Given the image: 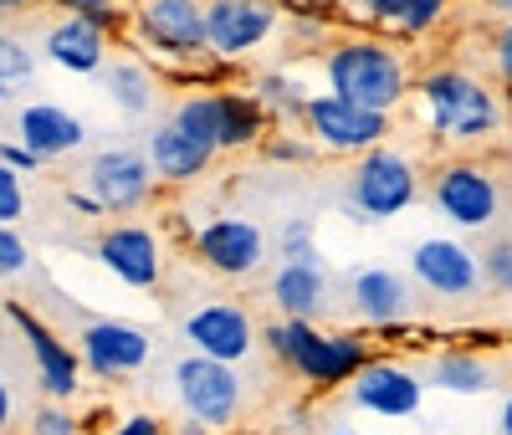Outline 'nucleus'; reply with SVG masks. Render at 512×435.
Masks as SVG:
<instances>
[{
    "label": "nucleus",
    "mask_w": 512,
    "mask_h": 435,
    "mask_svg": "<svg viewBox=\"0 0 512 435\" xmlns=\"http://www.w3.org/2000/svg\"><path fill=\"white\" fill-rule=\"evenodd\" d=\"M415 98L441 144H482L502 128V98L472 67H425L415 77Z\"/></svg>",
    "instance_id": "obj_1"
},
{
    "label": "nucleus",
    "mask_w": 512,
    "mask_h": 435,
    "mask_svg": "<svg viewBox=\"0 0 512 435\" xmlns=\"http://www.w3.org/2000/svg\"><path fill=\"white\" fill-rule=\"evenodd\" d=\"M323 77H328L333 98L359 103L369 113H395L415 93L405 52L395 41H379V36H349V41H338V47H328Z\"/></svg>",
    "instance_id": "obj_2"
},
{
    "label": "nucleus",
    "mask_w": 512,
    "mask_h": 435,
    "mask_svg": "<svg viewBox=\"0 0 512 435\" xmlns=\"http://www.w3.org/2000/svg\"><path fill=\"white\" fill-rule=\"evenodd\" d=\"M262 338L282 369H292L297 379H308L318 389H338V384L349 389V379L374 359L364 333H323L318 323H303V318H272Z\"/></svg>",
    "instance_id": "obj_3"
},
{
    "label": "nucleus",
    "mask_w": 512,
    "mask_h": 435,
    "mask_svg": "<svg viewBox=\"0 0 512 435\" xmlns=\"http://www.w3.org/2000/svg\"><path fill=\"white\" fill-rule=\"evenodd\" d=\"M420 195V174H415V159L390 149V144H379L369 154L354 159L349 169V200L359 215H364V226H379V221H395V215H405Z\"/></svg>",
    "instance_id": "obj_4"
},
{
    "label": "nucleus",
    "mask_w": 512,
    "mask_h": 435,
    "mask_svg": "<svg viewBox=\"0 0 512 435\" xmlns=\"http://www.w3.org/2000/svg\"><path fill=\"white\" fill-rule=\"evenodd\" d=\"M502 200L507 190L482 159H446L431 180V205L456 231H492L502 215Z\"/></svg>",
    "instance_id": "obj_5"
},
{
    "label": "nucleus",
    "mask_w": 512,
    "mask_h": 435,
    "mask_svg": "<svg viewBox=\"0 0 512 435\" xmlns=\"http://www.w3.org/2000/svg\"><path fill=\"white\" fill-rule=\"evenodd\" d=\"M169 379H175V400H180L185 420H200V425H210L216 435L236 425L241 400H246V384H241V369L236 364L205 359V354H180Z\"/></svg>",
    "instance_id": "obj_6"
},
{
    "label": "nucleus",
    "mask_w": 512,
    "mask_h": 435,
    "mask_svg": "<svg viewBox=\"0 0 512 435\" xmlns=\"http://www.w3.org/2000/svg\"><path fill=\"white\" fill-rule=\"evenodd\" d=\"M82 190L103 205V215H134L159 190V174H154L144 149L113 144V149L88 159V169H82Z\"/></svg>",
    "instance_id": "obj_7"
},
{
    "label": "nucleus",
    "mask_w": 512,
    "mask_h": 435,
    "mask_svg": "<svg viewBox=\"0 0 512 435\" xmlns=\"http://www.w3.org/2000/svg\"><path fill=\"white\" fill-rule=\"evenodd\" d=\"M282 26L277 0H205V57L241 62Z\"/></svg>",
    "instance_id": "obj_8"
},
{
    "label": "nucleus",
    "mask_w": 512,
    "mask_h": 435,
    "mask_svg": "<svg viewBox=\"0 0 512 435\" xmlns=\"http://www.w3.org/2000/svg\"><path fill=\"white\" fill-rule=\"evenodd\" d=\"M303 128L308 139L328 154H369L390 139V113H369L359 103H344L333 93H313L308 98V113H303Z\"/></svg>",
    "instance_id": "obj_9"
},
{
    "label": "nucleus",
    "mask_w": 512,
    "mask_h": 435,
    "mask_svg": "<svg viewBox=\"0 0 512 435\" xmlns=\"http://www.w3.org/2000/svg\"><path fill=\"white\" fill-rule=\"evenodd\" d=\"M134 36L149 52L180 62V67L200 62L205 57V0H139Z\"/></svg>",
    "instance_id": "obj_10"
},
{
    "label": "nucleus",
    "mask_w": 512,
    "mask_h": 435,
    "mask_svg": "<svg viewBox=\"0 0 512 435\" xmlns=\"http://www.w3.org/2000/svg\"><path fill=\"white\" fill-rule=\"evenodd\" d=\"M410 277L441 302H466L482 292V261L456 236H425L410 246Z\"/></svg>",
    "instance_id": "obj_11"
},
{
    "label": "nucleus",
    "mask_w": 512,
    "mask_h": 435,
    "mask_svg": "<svg viewBox=\"0 0 512 435\" xmlns=\"http://www.w3.org/2000/svg\"><path fill=\"white\" fill-rule=\"evenodd\" d=\"M349 405L374 420H415L425 405V379L405 359H369L349 379Z\"/></svg>",
    "instance_id": "obj_12"
},
{
    "label": "nucleus",
    "mask_w": 512,
    "mask_h": 435,
    "mask_svg": "<svg viewBox=\"0 0 512 435\" xmlns=\"http://www.w3.org/2000/svg\"><path fill=\"white\" fill-rule=\"evenodd\" d=\"M72 348H77V359H82V369H88V374L123 379V374H134V369L149 364L154 338L139 323H128V318H88Z\"/></svg>",
    "instance_id": "obj_13"
},
{
    "label": "nucleus",
    "mask_w": 512,
    "mask_h": 435,
    "mask_svg": "<svg viewBox=\"0 0 512 435\" xmlns=\"http://www.w3.org/2000/svg\"><path fill=\"white\" fill-rule=\"evenodd\" d=\"M180 338L190 343V354H205V359H221V364H241L251 359L256 348V323L241 302H200L180 318Z\"/></svg>",
    "instance_id": "obj_14"
},
{
    "label": "nucleus",
    "mask_w": 512,
    "mask_h": 435,
    "mask_svg": "<svg viewBox=\"0 0 512 435\" xmlns=\"http://www.w3.org/2000/svg\"><path fill=\"white\" fill-rule=\"evenodd\" d=\"M6 318H11V328H16V333L26 338V348H31L41 395L57 400V405H67V400L77 395V384H82V359H77V348L62 343V333H52L31 308H21V302H6Z\"/></svg>",
    "instance_id": "obj_15"
},
{
    "label": "nucleus",
    "mask_w": 512,
    "mask_h": 435,
    "mask_svg": "<svg viewBox=\"0 0 512 435\" xmlns=\"http://www.w3.org/2000/svg\"><path fill=\"white\" fill-rule=\"evenodd\" d=\"M93 256L103 261V267H108L123 287H139V292L159 287V277H164V246H159V236H154L149 226H139V221L103 226L98 241H93Z\"/></svg>",
    "instance_id": "obj_16"
},
{
    "label": "nucleus",
    "mask_w": 512,
    "mask_h": 435,
    "mask_svg": "<svg viewBox=\"0 0 512 435\" xmlns=\"http://www.w3.org/2000/svg\"><path fill=\"white\" fill-rule=\"evenodd\" d=\"M195 256L216 277H251L267 261V231L246 215H216L195 231Z\"/></svg>",
    "instance_id": "obj_17"
},
{
    "label": "nucleus",
    "mask_w": 512,
    "mask_h": 435,
    "mask_svg": "<svg viewBox=\"0 0 512 435\" xmlns=\"http://www.w3.org/2000/svg\"><path fill=\"white\" fill-rule=\"evenodd\" d=\"M349 308L369 328H400L415 308V292H410L405 272H395V267H359V272H349Z\"/></svg>",
    "instance_id": "obj_18"
},
{
    "label": "nucleus",
    "mask_w": 512,
    "mask_h": 435,
    "mask_svg": "<svg viewBox=\"0 0 512 435\" xmlns=\"http://www.w3.org/2000/svg\"><path fill=\"white\" fill-rule=\"evenodd\" d=\"M16 139L36 154V159H67L88 144V123L62 103H26L16 113Z\"/></svg>",
    "instance_id": "obj_19"
},
{
    "label": "nucleus",
    "mask_w": 512,
    "mask_h": 435,
    "mask_svg": "<svg viewBox=\"0 0 512 435\" xmlns=\"http://www.w3.org/2000/svg\"><path fill=\"white\" fill-rule=\"evenodd\" d=\"M52 67L72 72V77H93L108 67V31L88 26L82 16H62L57 26H47V41H41Z\"/></svg>",
    "instance_id": "obj_20"
},
{
    "label": "nucleus",
    "mask_w": 512,
    "mask_h": 435,
    "mask_svg": "<svg viewBox=\"0 0 512 435\" xmlns=\"http://www.w3.org/2000/svg\"><path fill=\"white\" fill-rule=\"evenodd\" d=\"M144 154H149V164H154V174L164 185H195L200 174L216 164V149H205V144H195L185 128H175V123H154L149 128V144H144Z\"/></svg>",
    "instance_id": "obj_21"
},
{
    "label": "nucleus",
    "mask_w": 512,
    "mask_h": 435,
    "mask_svg": "<svg viewBox=\"0 0 512 435\" xmlns=\"http://www.w3.org/2000/svg\"><path fill=\"white\" fill-rule=\"evenodd\" d=\"M272 308L282 318H303L318 323L328 308V272L323 261H282L272 272Z\"/></svg>",
    "instance_id": "obj_22"
},
{
    "label": "nucleus",
    "mask_w": 512,
    "mask_h": 435,
    "mask_svg": "<svg viewBox=\"0 0 512 435\" xmlns=\"http://www.w3.org/2000/svg\"><path fill=\"white\" fill-rule=\"evenodd\" d=\"M425 384L441 389V395H461V400H472V395H487V389L497 384V369L492 359L472 354V348H446V354H431L420 364Z\"/></svg>",
    "instance_id": "obj_23"
},
{
    "label": "nucleus",
    "mask_w": 512,
    "mask_h": 435,
    "mask_svg": "<svg viewBox=\"0 0 512 435\" xmlns=\"http://www.w3.org/2000/svg\"><path fill=\"white\" fill-rule=\"evenodd\" d=\"M267 139V108L246 87H221V149H256Z\"/></svg>",
    "instance_id": "obj_24"
},
{
    "label": "nucleus",
    "mask_w": 512,
    "mask_h": 435,
    "mask_svg": "<svg viewBox=\"0 0 512 435\" xmlns=\"http://www.w3.org/2000/svg\"><path fill=\"white\" fill-rule=\"evenodd\" d=\"M103 87H108V98L118 103V113L123 118H144L149 108H154V72L139 62V57H118V62H108L103 67Z\"/></svg>",
    "instance_id": "obj_25"
},
{
    "label": "nucleus",
    "mask_w": 512,
    "mask_h": 435,
    "mask_svg": "<svg viewBox=\"0 0 512 435\" xmlns=\"http://www.w3.org/2000/svg\"><path fill=\"white\" fill-rule=\"evenodd\" d=\"M451 0H374L369 21L384 31H400V36H425L431 26H441Z\"/></svg>",
    "instance_id": "obj_26"
},
{
    "label": "nucleus",
    "mask_w": 512,
    "mask_h": 435,
    "mask_svg": "<svg viewBox=\"0 0 512 435\" xmlns=\"http://www.w3.org/2000/svg\"><path fill=\"white\" fill-rule=\"evenodd\" d=\"M169 123L185 128L195 144L221 154V93H190V98H180L175 113H169Z\"/></svg>",
    "instance_id": "obj_27"
},
{
    "label": "nucleus",
    "mask_w": 512,
    "mask_h": 435,
    "mask_svg": "<svg viewBox=\"0 0 512 435\" xmlns=\"http://www.w3.org/2000/svg\"><path fill=\"white\" fill-rule=\"evenodd\" d=\"M251 98L267 108V118H303L308 113V87L297 82L292 72H256L251 82Z\"/></svg>",
    "instance_id": "obj_28"
},
{
    "label": "nucleus",
    "mask_w": 512,
    "mask_h": 435,
    "mask_svg": "<svg viewBox=\"0 0 512 435\" xmlns=\"http://www.w3.org/2000/svg\"><path fill=\"white\" fill-rule=\"evenodd\" d=\"M31 82H36V52L21 36L0 31V103L21 98V87H31Z\"/></svg>",
    "instance_id": "obj_29"
},
{
    "label": "nucleus",
    "mask_w": 512,
    "mask_h": 435,
    "mask_svg": "<svg viewBox=\"0 0 512 435\" xmlns=\"http://www.w3.org/2000/svg\"><path fill=\"white\" fill-rule=\"evenodd\" d=\"M477 261H482V287L497 292V297H512V231L492 236L477 251Z\"/></svg>",
    "instance_id": "obj_30"
},
{
    "label": "nucleus",
    "mask_w": 512,
    "mask_h": 435,
    "mask_svg": "<svg viewBox=\"0 0 512 435\" xmlns=\"http://www.w3.org/2000/svg\"><path fill=\"white\" fill-rule=\"evenodd\" d=\"M277 251H282V261H318V226H313V215H292V221L277 231Z\"/></svg>",
    "instance_id": "obj_31"
},
{
    "label": "nucleus",
    "mask_w": 512,
    "mask_h": 435,
    "mask_svg": "<svg viewBox=\"0 0 512 435\" xmlns=\"http://www.w3.org/2000/svg\"><path fill=\"white\" fill-rule=\"evenodd\" d=\"M57 6H62V16H82L88 26H98L108 36H118V26H123V6H118V0H57Z\"/></svg>",
    "instance_id": "obj_32"
},
{
    "label": "nucleus",
    "mask_w": 512,
    "mask_h": 435,
    "mask_svg": "<svg viewBox=\"0 0 512 435\" xmlns=\"http://www.w3.org/2000/svg\"><path fill=\"white\" fill-rule=\"evenodd\" d=\"M31 435H82V425H77V415H72L67 405L41 400V405L31 410Z\"/></svg>",
    "instance_id": "obj_33"
},
{
    "label": "nucleus",
    "mask_w": 512,
    "mask_h": 435,
    "mask_svg": "<svg viewBox=\"0 0 512 435\" xmlns=\"http://www.w3.org/2000/svg\"><path fill=\"white\" fill-rule=\"evenodd\" d=\"M26 221V190L21 174L11 164H0V226H21Z\"/></svg>",
    "instance_id": "obj_34"
},
{
    "label": "nucleus",
    "mask_w": 512,
    "mask_h": 435,
    "mask_svg": "<svg viewBox=\"0 0 512 435\" xmlns=\"http://www.w3.org/2000/svg\"><path fill=\"white\" fill-rule=\"evenodd\" d=\"M262 149H267V164H308L318 144H313L308 134H303V139H292V134H267Z\"/></svg>",
    "instance_id": "obj_35"
},
{
    "label": "nucleus",
    "mask_w": 512,
    "mask_h": 435,
    "mask_svg": "<svg viewBox=\"0 0 512 435\" xmlns=\"http://www.w3.org/2000/svg\"><path fill=\"white\" fill-rule=\"evenodd\" d=\"M26 267H31V251H26L21 231H16V226H0V282L21 277Z\"/></svg>",
    "instance_id": "obj_36"
},
{
    "label": "nucleus",
    "mask_w": 512,
    "mask_h": 435,
    "mask_svg": "<svg viewBox=\"0 0 512 435\" xmlns=\"http://www.w3.org/2000/svg\"><path fill=\"white\" fill-rule=\"evenodd\" d=\"M0 164H11L16 174H36V169H47V159H36L21 139H0Z\"/></svg>",
    "instance_id": "obj_37"
},
{
    "label": "nucleus",
    "mask_w": 512,
    "mask_h": 435,
    "mask_svg": "<svg viewBox=\"0 0 512 435\" xmlns=\"http://www.w3.org/2000/svg\"><path fill=\"white\" fill-rule=\"evenodd\" d=\"M82 435H164V425L154 415H128L118 430H82Z\"/></svg>",
    "instance_id": "obj_38"
},
{
    "label": "nucleus",
    "mask_w": 512,
    "mask_h": 435,
    "mask_svg": "<svg viewBox=\"0 0 512 435\" xmlns=\"http://www.w3.org/2000/svg\"><path fill=\"white\" fill-rule=\"evenodd\" d=\"M292 11H297L292 31L303 36V41H323V36H328V21H323V16H308V6H292Z\"/></svg>",
    "instance_id": "obj_39"
},
{
    "label": "nucleus",
    "mask_w": 512,
    "mask_h": 435,
    "mask_svg": "<svg viewBox=\"0 0 512 435\" xmlns=\"http://www.w3.org/2000/svg\"><path fill=\"white\" fill-rule=\"evenodd\" d=\"M67 205H72L77 215H88V221H103V205H98L88 190H82V185H77V190H67Z\"/></svg>",
    "instance_id": "obj_40"
},
{
    "label": "nucleus",
    "mask_w": 512,
    "mask_h": 435,
    "mask_svg": "<svg viewBox=\"0 0 512 435\" xmlns=\"http://www.w3.org/2000/svg\"><path fill=\"white\" fill-rule=\"evenodd\" d=\"M11 420H16V395H11V384L0 379V435L11 430Z\"/></svg>",
    "instance_id": "obj_41"
},
{
    "label": "nucleus",
    "mask_w": 512,
    "mask_h": 435,
    "mask_svg": "<svg viewBox=\"0 0 512 435\" xmlns=\"http://www.w3.org/2000/svg\"><path fill=\"white\" fill-rule=\"evenodd\" d=\"M497 435H512V389L502 395V410H497Z\"/></svg>",
    "instance_id": "obj_42"
},
{
    "label": "nucleus",
    "mask_w": 512,
    "mask_h": 435,
    "mask_svg": "<svg viewBox=\"0 0 512 435\" xmlns=\"http://www.w3.org/2000/svg\"><path fill=\"white\" fill-rule=\"evenodd\" d=\"M497 82H502V98L512 103V62H497Z\"/></svg>",
    "instance_id": "obj_43"
},
{
    "label": "nucleus",
    "mask_w": 512,
    "mask_h": 435,
    "mask_svg": "<svg viewBox=\"0 0 512 435\" xmlns=\"http://www.w3.org/2000/svg\"><path fill=\"white\" fill-rule=\"evenodd\" d=\"M175 435H216V430L200 425V420H180V430H175Z\"/></svg>",
    "instance_id": "obj_44"
},
{
    "label": "nucleus",
    "mask_w": 512,
    "mask_h": 435,
    "mask_svg": "<svg viewBox=\"0 0 512 435\" xmlns=\"http://www.w3.org/2000/svg\"><path fill=\"white\" fill-rule=\"evenodd\" d=\"M26 6H36V0H0V16H11V11H26Z\"/></svg>",
    "instance_id": "obj_45"
},
{
    "label": "nucleus",
    "mask_w": 512,
    "mask_h": 435,
    "mask_svg": "<svg viewBox=\"0 0 512 435\" xmlns=\"http://www.w3.org/2000/svg\"><path fill=\"white\" fill-rule=\"evenodd\" d=\"M487 11H497L502 21H512V0H487Z\"/></svg>",
    "instance_id": "obj_46"
},
{
    "label": "nucleus",
    "mask_w": 512,
    "mask_h": 435,
    "mask_svg": "<svg viewBox=\"0 0 512 435\" xmlns=\"http://www.w3.org/2000/svg\"><path fill=\"white\" fill-rule=\"evenodd\" d=\"M349 6H359V11L369 16V11H374V0H349Z\"/></svg>",
    "instance_id": "obj_47"
},
{
    "label": "nucleus",
    "mask_w": 512,
    "mask_h": 435,
    "mask_svg": "<svg viewBox=\"0 0 512 435\" xmlns=\"http://www.w3.org/2000/svg\"><path fill=\"white\" fill-rule=\"evenodd\" d=\"M6 328H11V318H6V308H0V338H6Z\"/></svg>",
    "instance_id": "obj_48"
},
{
    "label": "nucleus",
    "mask_w": 512,
    "mask_h": 435,
    "mask_svg": "<svg viewBox=\"0 0 512 435\" xmlns=\"http://www.w3.org/2000/svg\"><path fill=\"white\" fill-rule=\"evenodd\" d=\"M328 435H359V430H328Z\"/></svg>",
    "instance_id": "obj_49"
},
{
    "label": "nucleus",
    "mask_w": 512,
    "mask_h": 435,
    "mask_svg": "<svg viewBox=\"0 0 512 435\" xmlns=\"http://www.w3.org/2000/svg\"><path fill=\"white\" fill-rule=\"evenodd\" d=\"M52 6H57V0H52Z\"/></svg>",
    "instance_id": "obj_50"
}]
</instances>
